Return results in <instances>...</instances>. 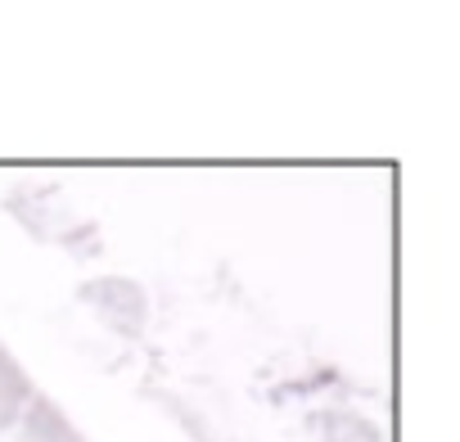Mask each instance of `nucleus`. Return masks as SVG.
<instances>
[]
</instances>
